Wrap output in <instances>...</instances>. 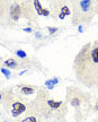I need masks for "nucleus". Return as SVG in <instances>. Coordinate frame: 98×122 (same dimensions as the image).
Returning a JSON list of instances; mask_svg holds the SVG:
<instances>
[{
    "instance_id": "obj_1",
    "label": "nucleus",
    "mask_w": 98,
    "mask_h": 122,
    "mask_svg": "<svg viewBox=\"0 0 98 122\" xmlns=\"http://www.w3.org/2000/svg\"><path fill=\"white\" fill-rule=\"evenodd\" d=\"M72 67L78 83L86 88H98V40L81 46Z\"/></svg>"
},
{
    "instance_id": "obj_2",
    "label": "nucleus",
    "mask_w": 98,
    "mask_h": 122,
    "mask_svg": "<svg viewBox=\"0 0 98 122\" xmlns=\"http://www.w3.org/2000/svg\"><path fill=\"white\" fill-rule=\"evenodd\" d=\"M29 110L45 120H60L69 113V105L65 101L56 100L50 95L46 88L39 87L35 97L29 101Z\"/></svg>"
},
{
    "instance_id": "obj_3",
    "label": "nucleus",
    "mask_w": 98,
    "mask_h": 122,
    "mask_svg": "<svg viewBox=\"0 0 98 122\" xmlns=\"http://www.w3.org/2000/svg\"><path fill=\"white\" fill-rule=\"evenodd\" d=\"M69 106L74 110V120L76 122H85L91 112V95L76 86H68L65 89V98Z\"/></svg>"
},
{
    "instance_id": "obj_4",
    "label": "nucleus",
    "mask_w": 98,
    "mask_h": 122,
    "mask_svg": "<svg viewBox=\"0 0 98 122\" xmlns=\"http://www.w3.org/2000/svg\"><path fill=\"white\" fill-rule=\"evenodd\" d=\"M2 109L5 113L13 121L23 118L29 110V101L25 97L17 95L14 92V87L4 88V100H2Z\"/></svg>"
},
{
    "instance_id": "obj_5",
    "label": "nucleus",
    "mask_w": 98,
    "mask_h": 122,
    "mask_svg": "<svg viewBox=\"0 0 98 122\" xmlns=\"http://www.w3.org/2000/svg\"><path fill=\"white\" fill-rule=\"evenodd\" d=\"M96 16L95 0H72L71 9V24L89 25Z\"/></svg>"
},
{
    "instance_id": "obj_6",
    "label": "nucleus",
    "mask_w": 98,
    "mask_h": 122,
    "mask_svg": "<svg viewBox=\"0 0 98 122\" xmlns=\"http://www.w3.org/2000/svg\"><path fill=\"white\" fill-rule=\"evenodd\" d=\"M10 19L13 23H18L19 19L24 18L28 22H36L39 14L35 9L32 0H14L10 7Z\"/></svg>"
},
{
    "instance_id": "obj_7",
    "label": "nucleus",
    "mask_w": 98,
    "mask_h": 122,
    "mask_svg": "<svg viewBox=\"0 0 98 122\" xmlns=\"http://www.w3.org/2000/svg\"><path fill=\"white\" fill-rule=\"evenodd\" d=\"M49 4V10L56 19H65L71 16L72 0H46Z\"/></svg>"
},
{
    "instance_id": "obj_8",
    "label": "nucleus",
    "mask_w": 98,
    "mask_h": 122,
    "mask_svg": "<svg viewBox=\"0 0 98 122\" xmlns=\"http://www.w3.org/2000/svg\"><path fill=\"white\" fill-rule=\"evenodd\" d=\"M14 0H0V27H13L15 23L10 19V7Z\"/></svg>"
},
{
    "instance_id": "obj_9",
    "label": "nucleus",
    "mask_w": 98,
    "mask_h": 122,
    "mask_svg": "<svg viewBox=\"0 0 98 122\" xmlns=\"http://www.w3.org/2000/svg\"><path fill=\"white\" fill-rule=\"evenodd\" d=\"M39 89V86L36 85H32V84H27V83H19L17 84L15 87H14V92L19 96L23 97H28V96H33L36 95L37 91Z\"/></svg>"
},
{
    "instance_id": "obj_10",
    "label": "nucleus",
    "mask_w": 98,
    "mask_h": 122,
    "mask_svg": "<svg viewBox=\"0 0 98 122\" xmlns=\"http://www.w3.org/2000/svg\"><path fill=\"white\" fill-rule=\"evenodd\" d=\"M0 66H4L10 70H21V60L18 58L5 56L0 60Z\"/></svg>"
},
{
    "instance_id": "obj_11",
    "label": "nucleus",
    "mask_w": 98,
    "mask_h": 122,
    "mask_svg": "<svg viewBox=\"0 0 98 122\" xmlns=\"http://www.w3.org/2000/svg\"><path fill=\"white\" fill-rule=\"evenodd\" d=\"M14 54L16 56V58L20 59V60H24V59H26V58H28L27 57V53H26L24 50H21V49L15 50V51H14Z\"/></svg>"
},
{
    "instance_id": "obj_12",
    "label": "nucleus",
    "mask_w": 98,
    "mask_h": 122,
    "mask_svg": "<svg viewBox=\"0 0 98 122\" xmlns=\"http://www.w3.org/2000/svg\"><path fill=\"white\" fill-rule=\"evenodd\" d=\"M0 72L6 77V79L11 78V70L8 69V68H6V67H4V66H0Z\"/></svg>"
},
{
    "instance_id": "obj_13",
    "label": "nucleus",
    "mask_w": 98,
    "mask_h": 122,
    "mask_svg": "<svg viewBox=\"0 0 98 122\" xmlns=\"http://www.w3.org/2000/svg\"><path fill=\"white\" fill-rule=\"evenodd\" d=\"M58 83V79H50V80H47L46 83H45V88L47 89H52V88L55 86V84Z\"/></svg>"
},
{
    "instance_id": "obj_14",
    "label": "nucleus",
    "mask_w": 98,
    "mask_h": 122,
    "mask_svg": "<svg viewBox=\"0 0 98 122\" xmlns=\"http://www.w3.org/2000/svg\"><path fill=\"white\" fill-rule=\"evenodd\" d=\"M46 30H47V32H49V34H50V35H53V34H55L56 32L59 30V28H58V27H51V26H49V27H46Z\"/></svg>"
},
{
    "instance_id": "obj_15",
    "label": "nucleus",
    "mask_w": 98,
    "mask_h": 122,
    "mask_svg": "<svg viewBox=\"0 0 98 122\" xmlns=\"http://www.w3.org/2000/svg\"><path fill=\"white\" fill-rule=\"evenodd\" d=\"M2 100H4V88H0V105L2 104Z\"/></svg>"
},
{
    "instance_id": "obj_16",
    "label": "nucleus",
    "mask_w": 98,
    "mask_h": 122,
    "mask_svg": "<svg viewBox=\"0 0 98 122\" xmlns=\"http://www.w3.org/2000/svg\"><path fill=\"white\" fill-rule=\"evenodd\" d=\"M95 8H96V15H98V0H95Z\"/></svg>"
},
{
    "instance_id": "obj_17",
    "label": "nucleus",
    "mask_w": 98,
    "mask_h": 122,
    "mask_svg": "<svg viewBox=\"0 0 98 122\" xmlns=\"http://www.w3.org/2000/svg\"><path fill=\"white\" fill-rule=\"evenodd\" d=\"M24 32H27V33H32V32H33V30H32V28H29V27H27V28H24Z\"/></svg>"
},
{
    "instance_id": "obj_18",
    "label": "nucleus",
    "mask_w": 98,
    "mask_h": 122,
    "mask_svg": "<svg viewBox=\"0 0 98 122\" xmlns=\"http://www.w3.org/2000/svg\"><path fill=\"white\" fill-rule=\"evenodd\" d=\"M54 122H69V121L65 118H63V119H60V120H56V121H54Z\"/></svg>"
},
{
    "instance_id": "obj_19",
    "label": "nucleus",
    "mask_w": 98,
    "mask_h": 122,
    "mask_svg": "<svg viewBox=\"0 0 98 122\" xmlns=\"http://www.w3.org/2000/svg\"><path fill=\"white\" fill-rule=\"evenodd\" d=\"M44 122H54V121H53V120H45Z\"/></svg>"
},
{
    "instance_id": "obj_20",
    "label": "nucleus",
    "mask_w": 98,
    "mask_h": 122,
    "mask_svg": "<svg viewBox=\"0 0 98 122\" xmlns=\"http://www.w3.org/2000/svg\"><path fill=\"white\" fill-rule=\"evenodd\" d=\"M0 117H1V112H0Z\"/></svg>"
},
{
    "instance_id": "obj_21",
    "label": "nucleus",
    "mask_w": 98,
    "mask_h": 122,
    "mask_svg": "<svg viewBox=\"0 0 98 122\" xmlns=\"http://www.w3.org/2000/svg\"><path fill=\"white\" fill-rule=\"evenodd\" d=\"M0 122H2V121H0Z\"/></svg>"
}]
</instances>
